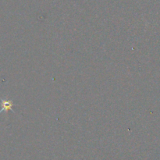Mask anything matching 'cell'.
Masks as SVG:
<instances>
[{"mask_svg": "<svg viewBox=\"0 0 160 160\" xmlns=\"http://www.w3.org/2000/svg\"><path fill=\"white\" fill-rule=\"evenodd\" d=\"M12 102L10 101H3L2 102V110H2H5V111H7L9 110V109H10L11 108H12Z\"/></svg>", "mask_w": 160, "mask_h": 160, "instance_id": "1", "label": "cell"}]
</instances>
